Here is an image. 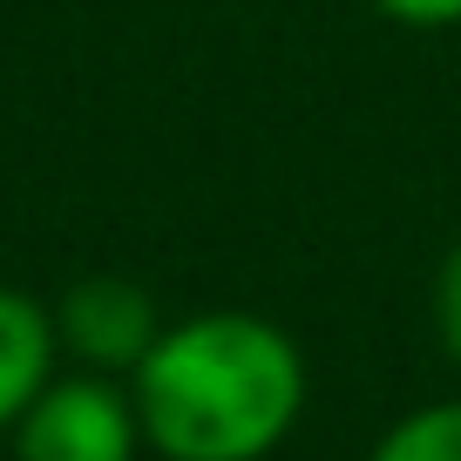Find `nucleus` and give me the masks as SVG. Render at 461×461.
<instances>
[{
    "mask_svg": "<svg viewBox=\"0 0 461 461\" xmlns=\"http://www.w3.org/2000/svg\"><path fill=\"white\" fill-rule=\"evenodd\" d=\"M143 441L170 461H258L305 407L299 346L251 312H203L163 326L130 374Z\"/></svg>",
    "mask_w": 461,
    "mask_h": 461,
    "instance_id": "nucleus-1",
    "label": "nucleus"
},
{
    "mask_svg": "<svg viewBox=\"0 0 461 461\" xmlns=\"http://www.w3.org/2000/svg\"><path fill=\"white\" fill-rule=\"evenodd\" d=\"M143 420L109 374L48 380L14 420V461H136Z\"/></svg>",
    "mask_w": 461,
    "mask_h": 461,
    "instance_id": "nucleus-2",
    "label": "nucleus"
},
{
    "mask_svg": "<svg viewBox=\"0 0 461 461\" xmlns=\"http://www.w3.org/2000/svg\"><path fill=\"white\" fill-rule=\"evenodd\" d=\"M374 461H461V401L420 407L380 434Z\"/></svg>",
    "mask_w": 461,
    "mask_h": 461,
    "instance_id": "nucleus-5",
    "label": "nucleus"
},
{
    "mask_svg": "<svg viewBox=\"0 0 461 461\" xmlns=\"http://www.w3.org/2000/svg\"><path fill=\"white\" fill-rule=\"evenodd\" d=\"M387 21H407V28H455L461 0H374Z\"/></svg>",
    "mask_w": 461,
    "mask_h": 461,
    "instance_id": "nucleus-7",
    "label": "nucleus"
},
{
    "mask_svg": "<svg viewBox=\"0 0 461 461\" xmlns=\"http://www.w3.org/2000/svg\"><path fill=\"white\" fill-rule=\"evenodd\" d=\"M434 319H441V346L461 366V245L441 258V278H434Z\"/></svg>",
    "mask_w": 461,
    "mask_h": 461,
    "instance_id": "nucleus-6",
    "label": "nucleus"
},
{
    "mask_svg": "<svg viewBox=\"0 0 461 461\" xmlns=\"http://www.w3.org/2000/svg\"><path fill=\"white\" fill-rule=\"evenodd\" d=\"M48 312H55L61 353H75L88 374H136L143 353L157 346V332H163L149 285H136V278H122V272L75 278Z\"/></svg>",
    "mask_w": 461,
    "mask_h": 461,
    "instance_id": "nucleus-3",
    "label": "nucleus"
},
{
    "mask_svg": "<svg viewBox=\"0 0 461 461\" xmlns=\"http://www.w3.org/2000/svg\"><path fill=\"white\" fill-rule=\"evenodd\" d=\"M55 312L28 292L0 285V428H14L28 414V401L55 380Z\"/></svg>",
    "mask_w": 461,
    "mask_h": 461,
    "instance_id": "nucleus-4",
    "label": "nucleus"
}]
</instances>
